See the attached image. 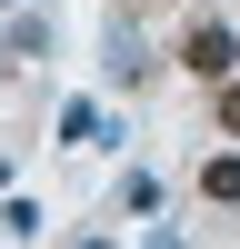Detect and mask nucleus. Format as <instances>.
Listing matches in <instances>:
<instances>
[{
    "label": "nucleus",
    "instance_id": "1",
    "mask_svg": "<svg viewBox=\"0 0 240 249\" xmlns=\"http://www.w3.org/2000/svg\"><path fill=\"white\" fill-rule=\"evenodd\" d=\"M180 60H190V70H200V80H230V70H240V40H230V30H220V20H200V30H190V40H180Z\"/></svg>",
    "mask_w": 240,
    "mask_h": 249
},
{
    "label": "nucleus",
    "instance_id": "2",
    "mask_svg": "<svg viewBox=\"0 0 240 249\" xmlns=\"http://www.w3.org/2000/svg\"><path fill=\"white\" fill-rule=\"evenodd\" d=\"M100 70H110V80H130V90L150 80V60H140V30H130V20H110V60H100Z\"/></svg>",
    "mask_w": 240,
    "mask_h": 249
},
{
    "label": "nucleus",
    "instance_id": "3",
    "mask_svg": "<svg viewBox=\"0 0 240 249\" xmlns=\"http://www.w3.org/2000/svg\"><path fill=\"white\" fill-rule=\"evenodd\" d=\"M200 199H220V210L240 199V150H220V160H200Z\"/></svg>",
    "mask_w": 240,
    "mask_h": 249
},
{
    "label": "nucleus",
    "instance_id": "4",
    "mask_svg": "<svg viewBox=\"0 0 240 249\" xmlns=\"http://www.w3.org/2000/svg\"><path fill=\"white\" fill-rule=\"evenodd\" d=\"M0 50H20V60H40V50H50V20H40V10H30V20H10V30H0Z\"/></svg>",
    "mask_w": 240,
    "mask_h": 249
},
{
    "label": "nucleus",
    "instance_id": "5",
    "mask_svg": "<svg viewBox=\"0 0 240 249\" xmlns=\"http://www.w3.org/2000/svg\"><path fill=\"white\" fill-rule=\"evenodd\" d=\"M60 140H110V120H100L90 100H70V110H60Z\"/></svg>",
    "mask_w": 240,
    "mask_h": 249
},
{
    "label": "nucleus",
    "instance_id": "6",
    "mask_svg": "<svg viewBox=\"0 0 240 249\" xmlns=\"http://www.w3.org/2000/svg\"><path fill=\"white\" fill-rule=\"evenodd\" d=\"M120 210H140V219H150V210H160V179H150V170H130V179H120Z\"/></svg>",
    "mask_w": 240,
    "mask_h": 249
},
{
    "label": "nucleus",
    "instance_id": "7",
    "mask_svg": "<svg viewBox=\"0 0 240 249\" xmlns=\"http://www.w3.org/2000/svg\"><path fill=\"white\" fill-rule=\"evenodd\" d=\"M220 140H240V80H220Z\"/></svg>",
    "mask_w": 240,
    "mask_h": 249
},
{
    "label": "nucleus",
    "instance_id": "8",
    "mask_svg": "<svg viewBox=\"0 0 240 249\" xmlns=\"http://www.w3.org/2000/svg\"><path fill=\"white\" fill-rule=\"evenodd\" d=\"M80 249H110V239H80Z\"/></svg>",
    "mask_w": 240,
    "mask_h": 249
},
{
    "label": "nucleus",
    "instance_id": "9",
    "mask_svg": "<svg viewBox=\"0 0 240 249\" xmlns=\"http://www.w3.org/2000/svg\"><path fill=\"white\" fill-rule=\"evenodd\" d=\"M0 179H10V170H0Z\"/></svg>",
    "mask_w": 240,
    "mask_h": 249
}]
</instances>
